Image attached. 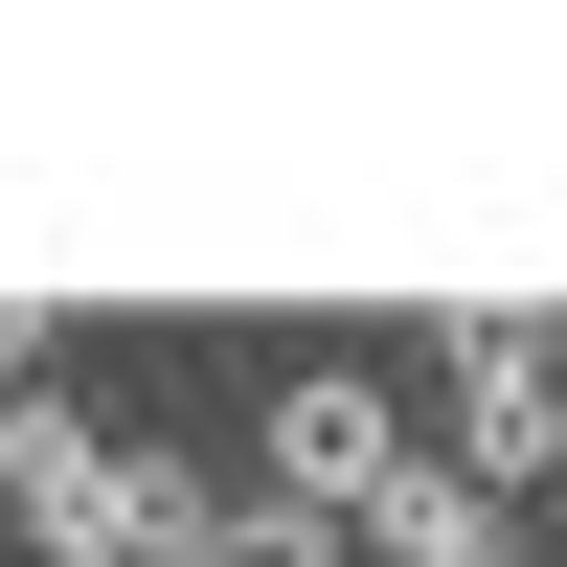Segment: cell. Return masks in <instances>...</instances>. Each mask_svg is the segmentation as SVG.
Listing matches in <instances>:
<instances>
[{
	"mask_svg": "<svg viewBox=\"0 0 567 567\" xmlns=\"http://www.w3.org/2000/svg\"><path fill=\"white\" fill-rule=\"evenodd\" d=\"M250 454H272L250 499H296V523H363V499L409 477V409L363 386V363H296V386H272V432H250Z\"/></svg>",
	"mask_w": 567,
	"mask_h": 567,
	"instance_id": "6da1fadb",
	"label": "cell"
},
{
	"mask_svg": "<svg viewBox=\"0 0 567 567\" xmlns=\"http://www.w3.org/2000/svg\"><path fill=\"white\" fill-rule=\"evenodd\" d=\"M545 432H567V409H545V318L499 296L477 341H454V477H477V499H523V477H545Z\"/></svg>",
	"mask_w": 567,
	"mask_h": 567,
	"instance_id": "7a4b0ae2",
	"label": "cell"
},
{
	"mask_svg": "<svg viewBox=\"0 0 567 567\" xmlns=\"http://www.w3.org/2000/svg\"><path fill=\"white\" fill-rule=\"evenodd\" d=\"M0 499H23V545H91V499H114V432H91L69 386H0Z\"/></svg>",
	"mask_w": 567,
	"mask_h": 567,
	"instance_id": "3957f363",
	"label": "cell"
},
{
	"mask_svg": "<svg viewBox=\"0 0 567 567\" xmlns=\"http://www.w3.org/2000/svg\"><path fill=\"white\" fill-rule=\"evenodd\" d=\"M341 545H386V567H523V499H477V477H432V454H409Z\"/></svg>",
	"mask_w": 567,
	"mask_h": 567,
	"instance_id": "277c9868",
	"label": "cell"
},
{
	"mask_svg": "<svg viewBox=\"0 0 567 567\" xmlns=\"http://www.w3.org/2000/svg\"><path fill=\"white\" fill-rule=\"evenodd\" d=\"M205 567H341V523H296V499H227V545Z\"/></svg>",
	"mask_w": 567,
	"mask_h": 567,
	"instance_id": "5b68a950",
	"label": "cell"
},
{
	"mask_svg": "<svg viewBox=\"0 0 567 567\" xmlns=\"http://www.w3.org/2000/svg\"><path fill=\"white\" fill-rule=\"evenodd\" d=\"M23 363H45V318H23V296H0V386H23Z\"/></svg>",
	"mask_w": 567,
	"mask_h": 567,
	"instance_id": "8992f818",
	"label": "cell"
},
{
	"mask_svg": "<svg viewBox=\"0 0 567 567\" xmlns=\"http://www.w3.org/2000/svg\"><path fill=\"white\" fill-rule=\"evenodd\" d=\"M23 567H114V545H23Z\"/></svg>",
	"mask_w": 567,
	"mask_h": 567,
	"instance_id": "52a82bcc",
	"label": "cell"
}]
</instances>
